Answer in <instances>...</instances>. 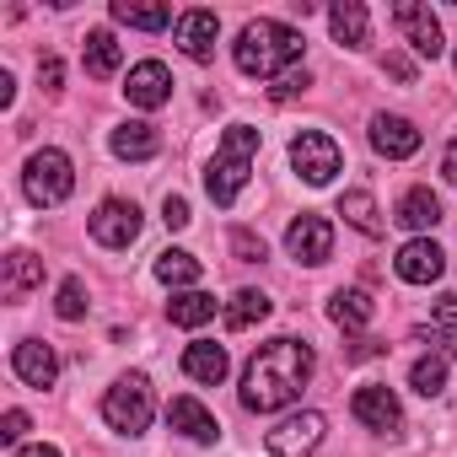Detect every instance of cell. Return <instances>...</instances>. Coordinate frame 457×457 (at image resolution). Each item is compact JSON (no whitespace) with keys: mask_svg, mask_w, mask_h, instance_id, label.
I'll use <instances>...</instances> for the list:
<instances>
[{"mask_svg":"<svg viewBox=\"0 0 457 457\" xmlns=\"http://www.w3.org/2000/svg\"><path fill=\"white\" fill-rule=\"evenodd\" d=\"M108 145H113L119 162H151V156L162 151V135H156L145 119H129V124H119V129L108 135Z\"/></svg>","mask_w":457,"mask_h":457,"instance_id":"44dd1931","label":"cell"},{"mask_svg":"<svg viewBox=\"0 0 457 457\" xmlns=\"http://www.w3.org/2000/svg\"><path fill=\"white\" fill-rule=\"evenodd\" d=\"M371 355H382L377 339H355V345H350V361H371Z\"/></svg>","mask_w":457,"mask_h":457,"instance_id":"74e56055","label":"cell"},{"mask_svg":"<svg viewBox=\"0 0 457 457\" xmlns=\"http://www.w3.org/2000/svg\"><path fill=\"white\" fill-rule=\"evenodd\" d=\"M71 188H76V167H71V156H65L60 145H44V151L28 156V167H22V194H28L38 210L65 204Z\"/></svg>","mask_w":457,"mask_h":457,"instance_id":"277c9868","label":"cell"},{"mask_svg":"<svg viewBox=\"0 0 457 457\" xmlns=\"http://www.w3.org/2000/svg\"><path fill=\"white\" fill-rule=\"evenodd\" d=\"M167 425H172L178 436H188L194 446H215V436H220L215 414H210L199 398H172V403H167Z\"/></svg>","mask_w":457,"mask_h":457,"instance_id":"2e32d148","label":"cell"},{"mask_svg":"<svg viewBox=\"0 0 457 457\" xmlns=\"http://www.w3.org/2000/svg\"><path fill=\"white\" fill-rule=\"evenodd\" d=\"M452 60H457V54H452Z\"/></svg>","mask_w":457,"mask_h":457,"instance_id":"ee69618b","label":"cell"},{"mask_svg":"<svg viewBox=\"0 0 457 457\" xmlns=\"http://www.w3.org/2000/svg\"><path fill=\"white\" fill-rule=\"evenodd\" d=\"M183 371H188L194 382H204V387H220V382H226V371H232V361H226V345L194 339V345L183 350Z\"/></svg>","mask_w":457,"mask_h":457,"instance_id":"ffe728a7","label":"cell"},{"mask_svg":"<svg viewBox=\"0 0 457 457\" xmlns=\"http://www.w3.org/2000/svg\"><path fill=\"white\" fill-rule=\"evenodd\" d=\"M124 97L135 103V108H162L167 97H172V71L162 65V60H140L129 76H124Z\"/></svg>","mask_w":457,"mask_h":457,"instance_id":"4fadbf2b","label":"cell"},{"mask_svg":"<svg viewBox=\"0 0 457 457\" xmlns=\"http://www.w3.org/2000/svg\"><path fill=\"white\" fill-rule=\"evenodd\" d=\"M12 371H17L28 387H54V377H60V355H54L44 339H22V345L12 350Z\"/></svg>","mask_w":457,"mask_h":457,"instance_id":"9a60e30c","label":"cell"},{"mask_svg":"<svg viewBox=\"0 0 457 457\" xmlns=\"http://www.w3.org/2000/svg\"><path fill=\"white\" fill-rule=\"evenodd\" d=\"M113 22L140 28V33H162V28L172 22V12H167V6H129V0H113Z\"/></svg>","mask_w":457,"mask_h":457,"instance_id":"f1b7e54d","label":"cell"},{"mask_svg":"<svg viewBox=\"0 0 457 457\" xmlns=\"http://www.w3.org/2000/svg\"><path fill=\"white\" fill-rule=\"evenodd\" d=\"M393 270H398V280H403V286H436V280L446 275V253H441L430 237H409V243L398 248Z\"/></svg>","mask_w":457,"mask_h":457,"instance_id":"8fae6325","label":"cell"},{"mask_svg":"<svg viewBox=\"0 0 457 457\" xmlns=\"http://www.w3.org/2000/svg\"><path fill=\"white\" fill-rule=\"evenodd\" d=\"M328 33L339 49H366L371 44V17L361 0H339V6H328Z\"/></svg>","mask_w":457,"mask_h":457,"instance_id":"ac0fdd59","label":"cell"},{"mask_svg":"<svg viewBox=\"0 0 457 457\" xmlns=\"http://www.w3.org/2000/svg\"><path fill=\"white\" fill-rule=\"evenodd\" d=\"M232 253H237L243 264H259V259H264V237H253L248 226H237V232H232Z\"/></svg>","mask_w":457,"mask_h":457,"instance_id":"1f68e13d","label":"cell"},{"mask_svg":"<svg viewBox=\"0 0 457 457\" xmlns=\"http://www.w3.org/2000/svg\"><path fill=\"white\" fill-rule=\"evenodd\" d=\"M156 280H162V286H172V291H183V286H194V280H199V259H194V253H183V248H167V253H156Z\"/></svg>","mask_w":457,"mask_h":457,"instance_id":"83f0119b","label":"cell"},{"mask_svg":"<svg viewBox=\"0 0 457 457\" xmlns=\"http://www.w3.org/2000/svg\"><path fill=\"white\" fill-rule=\"evenodd\" d=\"M87 226H92V237H97L103 248H129V243L140 237L145 220H140V204H135V199H103Z\"/></svg>","mask_w":457,"mask_h":457,"instance_id":"ba28073f","label":"cell"},{"mask_svg":"<svg viewBox=\"0 0 457 457\" xmlns=\"http://www.w3.org/2000/svg\"><path fill=\"white\" fill-rule=\"evenodd\" d=\"M393 22H398L403 44H409L420 60H441L446 38H441V22H436L430 6H420V0H403V6H393Z\"/></svg>","mask_w":457,"mask_h":457,"instance_id":"9c48e42d","label":"cell"},{"mask_svg":"<svg viewBox=\"0 0 457 457\" xmlns=\"http://www.w3.org/2000/svg\"><path fill=\"white\" fill-rule=\"evenodd\" d=\"M339 215L355 226V232H366V237H377L382 232V215H377V199L366 194V188H350V194H339Z\"/></svg>","mask_w":457,"mask_h":457,"instance_id":"4316f807","label":"cell"},{"mask_svg":"<svg viewBox=\"0 0 457 457\" xmlns=\"http://www.w3.org/2000/svg\"><path fill=\"white\" fill-rule=\"evenodd\" d=\"M44 286V259L38 253H28V248H17V253H6V275H0V296L6 302H22L28 291H38Z\"/></svg>","mask_w":457,"mask_h":457,"instance_id":"d6986e66","label":"cell"},{"mask_svg":"<svg viewBox=\"0 0 457 457\" xmlns=\"http://www.w3.org/2000/svg\"><path fill=\"white\" fill-rule=\"evenodd\" d=\"M232 60H237V71L243 76H259V81H280V76H291V71H302L307 60H302V33L291 28V22H275V17H259V22H248L243 33H237V44H232Z\"/></svg>","mask_w":457,"mask_h":457,"instance_id":"7a4b0ae2","label":"cell"},{"mask_svg":"<svg viewBox=\"0 0 457 457\" xmlns=\"http://www.w3.org/2000/svg\"><path fill=\"white\" fill-rule=\"evenodd\" d=\"M452 355H457V345H452Z\"/></svg>","mask_w":457,"mask_h":457,"instance_id":"7bdbcfd3","label":"cell"},{"mask_svg":"<svg viewBox=\"0 0 457 457\" xmlns=\"http://www.w3.org/2000/svg\"><path fill=\"white\" fill-rule=\"evenodd\" d=\"M162 220L172 226V232H183V226L194 220V215H188V199H183V194H167V199H162Z\"/></svg>","mask_w":457,"mask_h":457,"instance_id":"d6a6232c","label":"cell"},{"mask_svg":"<svg viewBox=\"0 0 457 457\" xmlns=\"http://www.w3.org/2000/svg\"><path fill=\"white\" fill-rule=\"evenodd\" d=\"M441 172H446V183H457V140L441 151Z\"/></svg>","mask_w":457,"mask_h":457,"instance_id":"f35d334b","label":"cell"},{"mask_svg":"<svg viewBox=\"0 0 457 457\" xmlns=\"http://www.w3.org/2000/svg\"><path fill=\"white\" fill-rule=\"evenodd\" d=\"M323 430H328V420L318 409H302L270 430V457H312L323 446Z\"/></svg>","mask_w":457,"mask_h":457,"instance_id":"52a82bcc","label":"cell"},{"mask_svg":"<svg viewBox=\"0 0 457 457\" xmlns=\"http://www.w3.org/2000/svg\"><path fill=\"white\" fill-rule=\"evenodd\" d=\"M302 87H307V65H302V71H291V76H280V81L270 87V97H275V103H286V97H296Z\"/></svg>","mask_w":457,"mask_h":457,"instance_id":"e575fe53","label":"cell"},{"mask_svg":"<svg viewBox=\"0 0 457 457\" xmlns=\"http://www.w3.org/2000/svg\"><path fill=\"white\" fill-rule=\"evenodd\" d=\"M328 318H334L339 328H366V323L377 318V302H371L366 291H334V296H328Z\"/></svg>","mask_w":457,"mask_h":457,"instance_id":"484cf974","label":"cell"},{"mask_svg":"<svg viewBox=\"0 0 457 457\" xmlns=\"http://www.w3.org/2000/svg\"><path fill=\"white\" fill-rule=\"evenodd\" d=\"M151 414H156V398H151V377H145V371H124V377L108 387V398H103V420H108L119 436H140V430L151 425Z\"/></svg>","mask_w":457,"mask_h":457,"instance_id":"5b68a950","label":"cell"},{"mask_svg":"<svg viewBox=\"0 0 457 457\" xmlns=\"http://www.w3.org/2000/svg\"><path fill=\"white\" fill-rule=\"evenodd\" d=\"M215 296L210 291H172V302H167V318L178 323V328H204L210 318H215Z\"/></svg>","mask_w":457,"mask_h":457,"instance_id":"cb8c5ba5","label":"cell"},{"mask_svg":"<svg viewBox=\"0 0 457 457\" xmlns=\"http://www.w3.org/2000/svg\"><path fill=\"white\" fill-rule=\"evenodd\" d=\"M38 81H44V92H60L65 87V65L49 54V60H38Z\"/></svg>","mask_w":457,"mask_h":457,"instance_id":"8d00e7d4","label":"cell"},{"mask_svg":"<svg viewBox=\"0 0 457 457\" xmlns=\"http://www.w3.org/2000/svg\"><path fill=\"white\" fill-rule=\"evenodd\" d=\"M436 328H441V334H452V339H457V291H452V296H441V302H436Z\"/></svg>","mask_w":457,"mask_h":457,"instance_id":"d590c367","label":"cell"},{"mask_svg":"<svg viewBox=\"0 0 457 457\" xmlns=\"http://www.w3.org/2000/svg\"><path fill=\"white\" fill-rule=\"evenodd\" d=\"M286 253L296 264H312V270L328 264V253H334V226L323 215H296L291 232H286Z\"/></svg>","mask_w":457,"mask_h":457,"instance_id":"30bf717a","label":"cell"},{"mask_svg":"<svg viewBox=\"0 0 457 457\" xmlns=\"http://www.w3.org/2000/svg\"><path fill=\"white\" fill-rule=\"evenodd\" d=\"M409 387H414L420 398H436V393L446 387V361H441V355H420V361L409 366Z\"/></svg>","mask_w":457,"mask_h":457,"instance_id":"f546056e","label":"cell"},{"mask_svg":"<svg viewBox=\"0 0 457 457\" xmlns=\"http://www.w3.org/2000/svg\"><path fill=\"white\" fill-rule=\"evenodd\" d=\"M12 457H65L60 446H22V452H12Z\"/></svg>","mask_w":457,"mask_h":457,"instance_id":"60d3db41","label":"cell"},{"mask_svg":"<svg viewBox=\"0 0 457 457\" xmlns=\"http://www.w3.org/2000/svg\"><path fill=\"white\" fill-rule=\"evenodd\" d=\"M291 167H296L302 183L323 188V183H334V172L345 167V156H339L334 135H323V129H302V135L291 140Z\"/></svg>","mask_w":457,"mask_h":457,"instance_id":"8992f818","label":"cell"},{"mask_svg":"<svg viewBox=\"0 0 457 457\" xmlns=\"http://www.w3.org/2000/svg\"><path fill=\"white\" fill-rule=\"evenodd\" d=\"M387 71H393V76H398V81H409V76H414V71H409V60H398V54H393V60H387Z\"/></svg>","mask_w":457,"mask_h":457,"instance_id":"b9f144b4","label":"cell"},{"mask_svg":"<svg viewBox=\"0 0 457 457\" xmlns=\"http://www.w3.org/2000/svg\"><path fill=\"white\" fill-rule=\"evenodd\" d=\"M270 307H275V302H270L264 291H253V286H243V291H237L232 302H226V307H220V312H226V328H232V334H243V328H259V323L270 318Z\"/></svg>","mask_w":457,"mask_h":457,"instance_id":"7402d4cb","label":"cell"},{"mask_svg":"<svg viewBox=\"0 0 457 457\" xmlns=\"http://www.w3.org/2000/svg\"><path fill=\"white\" fill-rule=\"evenodd\" d=\"M312 366H318V355H312L307 339L280 334V339L259 345L253 361L243 366V409H253V414H275V409L296 403L302 387L312 382Z\"/></svg>","mask_w":457,"mask_h":457,"instance_id":"6da1fadb","label":"cell"},{"mask_svg":"<svg viewBox=\"0 0 457 457\" xmlns=\"http://www.w3.org/2000/svg\"><path fill=\"white\" fill-rule=\"evenodd\" d=\"M253 156H259V129H253V124H232V129L220 135V145H215V156H210V167H204V194H210L220 210L237 204V194L248 188Z\"/></svg>","mask_w":457,"mask_h":457,"instance_id":"3957f363","label":"cell"},{"mask_svg":"<svg viewBox=\"0 0 457 457\" xmlns=\"http://www.w3.org/2000/svg\"><path fill=\"white\" fill-rule=\"evenodd\" d=\"M81 60H87V76H113L119 71V60H124V49H119V38L108 33V28H92L87 33V49H81Z\"/></svg>","mask_w":457,"mask_h":457,"instance_id":"d4e9b609","label":"cell"},{"mask_svg":"<svg viewBox=\"0 0 457 457\" xmlns=\"http://www.w3.org/2000/svg\"><path fill=\"white\" fill-rule=\"evenodd\" d=\"M371 151L387 156V162H403L420 151V129L403 119V113H377L371 119Z\"/></svg>","mask_w":457,"mask_h":457,"instance_id":"5bb4252c","label":"cell"},{"mask_svg":"<svg viewBox=\"0 0 457 457\" xmlns=\"http://www.w3.org/2000/svg\"><path fill=\"white\" fill-rule=\"evenodd\" d=\"M28 425H33V420H28L22 409H6V420H0V441H12V446H17V441L28 436Z\"/></svg>","mask_w":457,"mask_h":457,"instance_id":"836d02e7","label":"cell"},{"mask_svg":"<svg viewBox=\"0 0 457 457\" xmlns=\"http://www.w3.org/2000/svg\"><path fill=\"white\" fill-rule=\"evenodd\" d=\"M215 38H220V22H215V12H183L178 17V49L188 54V60H215Z\"/></svg>","mask_w":457,"mask_h":457,"instance_id":"e0dca14e","label":"cell"},{"mask_svg":"<svg viewBox=\"0 0 457 457\" xmlns=\"http://www.w3.org/2000/svg\"><path fill=\"white\" fill-rule=\"evenodd\" d=\"M87 286H81V275H71V280H60V296H54V312L65 318V323H76V318H87Z\"/></svg>","mask_w":457,"mask_h":457,"instance_id":"4dcf8cb0","label":"cell"},{"mask_svg":"<svg viewBox=\"0 0 457 457\" xmlns=\"http://www.w3.org/2000/svg\"><path fill=\"white\" fill-rule=\"evenodd\" d=\"M12 97H17V81H12V71H0V108H12Z\"/></svg>","mask_w":457,"mask_h":457,"instance_id":"ab89813d","label":"cell"},{"mask_svg":"<svg viewBox=\"0 0 457 457\" xmlns=\"http://www.w3.org/2000/svg\"><path fill=\"white\" fill-rule=\"evenodd\" d=\"M350 414H355L366 430H398V425H403L398 393H393V387H382V382H366V387H355V398H350Z\"/></svg>","mask_w":457,"mask_h":457,"instance_id":"7c38bea8","label":"cell"},{"mask_svg":"<svg viewBox=\"0 0 457 457\" xmlns=\"http://www.w3.org/2000/svg\"><path fill=\"white\" fill-rule=\"evenodd\" d=\"M393 220H398V226H409V232H430V226L441 220V199H436L430 188H409V194L398 199Z\"/></svg>","mask_w":457,"mask_h":457,"instance_id":"603a6c76","label":"cell"}]
</instances>
